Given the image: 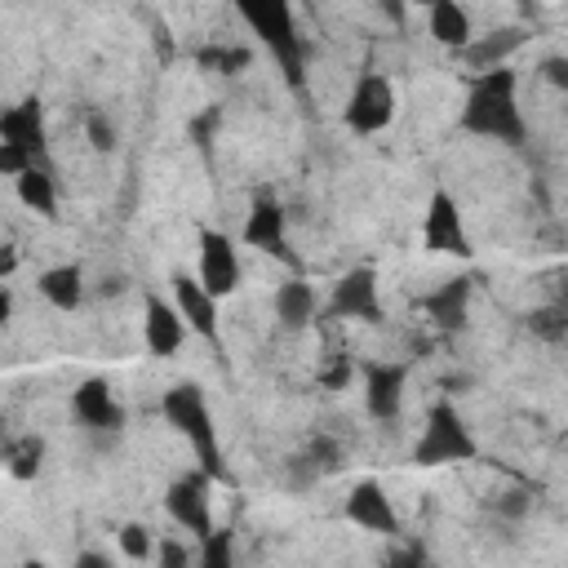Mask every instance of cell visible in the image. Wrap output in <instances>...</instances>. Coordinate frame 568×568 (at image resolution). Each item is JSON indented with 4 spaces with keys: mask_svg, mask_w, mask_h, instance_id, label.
Segmentation results:
<instances>
[{
    "mask_svg": "<svg viewBox=\"0 0 568 568\" xmlns=\"http://www.w3.org/2000/svg\"><path fill=\"white\" fill-rule=\"evenodd\" d=\"M195 568H235V532H231V528H213V532L200 541Z\"/></svg>",
    "mask_w": 568,
    "mask_h": 568,
    "instance_id": "cb8c5ba5",
    "label": "cell"
},
{
    "mask_svg": "<svg viewBox=\"0 0 568 568\" xmlns=\"http://www.w3.org/2000/svg\"><path fill=\"white\" fill-rule=\"evenodd\" d=\"M479 457V444L475 435L466 430L462 413L453 404H435L426 413V426L417 435V448H413V462L417 466H453V462H475Z\"/></svg>",
    "mask_w": 568,
    "mask_h": 568,
    "instance_id": "5b68a950",
    "label": "cell"
},
{
    "mask_svg": "<svg viewBox=\"0 0 568 568\" xmlns=\"http://www.w3.org/2000/svg\"><path fill=\"white\" fill-rule=\"evenodd\" d=\"M541 71H546V80H550V84L568 89V58H546V62H541Z\"/></svg>",
    "mask_w": 568,
    "mask_h": 568,
    "instance_id": "d6a6232c",
    "label": "cell"
},
{
    "mask_svg": "<svg viewBox=\"0 0 568 568\" xmlns=\"http://www.w3.org/2000/svg\"><path fill=\"white\" fill-rule=\"evenodd\" d=\"M528 328H532L537 337H546V342H568L564 315H559L555 306H541V311H532V315H528Z\"/></svg>",
    "mask_w": 568,
    "mask_h": 568,
    "instance_id": "f546056e",
    "label": "cell"
},
{
    "mask_svg": "<svg viewBox=\"0 0 568 568\" xmlns=\"http://www.w3.org/2000/svg\"><path fill=\"white\" fill-rule=\"evenodd\" d=\"M306 462H311V470L324 479V475H333V470H342V444L333 439V435H315L311 444H306V453H302Z\"/></svg>",
    "mask_w": 568,
    "mask_h": 568,
    "instance_id": "484cf974",
    "label": "cell"
},
{
    "mask_svg": "<svg viewBox=\"0 0 568 568\" xmlns=\"http://www.w3.org/2000/svg\"><path fill=\"white\" fill-rule=\"evenodd\" d=\"M275 320L284 324V328H306L311 320H315V288L306 284V280H284L280 288H275Z\"/></svg>",
    "mask_w": 568,
    "mask_h": 568,
    "instance_id": "ffe728a7",
    "label": "cell"
},
{
    "mask_svg": "<svg viewBox=\"0 0 568 568\" xmlns=\"http://www.w3.org/2000/svg\"><path fill=\"white\" fill-rule=\"evenodd\" d=\"M200 62H204V67H213V71H222V75H235V71H244V67H248V49H244V44H231V49L213 44V49H204V53H200Z\"/></svg>",
    "mask_w": 568,
    "mask_h": 568,
    "instance_id": "83f0119b",
    "label": "cell"
},
{
    "mask_svg": "<svg viewBox=\"0 0 568 568\" xmlns=\"http://www.w3.org/2000/svg\"><path fill=\"white\" fill-rule=\"evenodd\" d=\"M377 568H426V550L417 541H390V550L377 559Z\"/></svg>",
    "mask_w": 568,
    "mask_h": 568,
    "instance_id": "f1b7e54d",
    "label": "cell"
},
{
    "mask_svg": "<svg viewBox=\"0 0 568 568\" xmlns=\"http://www.w3.org/2000/svg\"><path fill=\"white\" fill-rule=\"evenodd\" d=\"M164 510L178 528L195 532L200 541L213 532V510H209V475H178L169 488H164Z\"/></svg>",
    "mask_w": 568,
    "mask_h": 568,
    "instance_id": "9c48e42d",
    "label": "cell"
},
{
    "mask_svg": "<svg viewBox=\"0 0 568 568\" xmlns=\"http://www.w3.org/2000/svg\"><path fill=\"white\" fill-rule=\"evenodd\" d=\"M186 333L191 328H186V320L178 315L173 302L146 297V306H142V342H146L151 355H178L182 342H186Z\"/></svg>",
    "mask_w": 568,
    "mask_h": 568,
    "instance_id": "4fadbf2b",
    "label": "cell"
},
{
    "mask_svg": "<svg viewBox=\"0 0 568 568\" xmlns=\"http://www.w3.org/2000/svg\"><path fill=\"white\" fill-rule=\"evenodd\" d=\"M36 288H40V297H44L53 311H75V306L84 302V271H80L75 262L49 266V271H40Z\"/></svg>",
    "mask_w": 568,
    "mask_h": 568,
    "instance_id": "d6986e66",
    "label": "cell"
},
{
    "mask_svg": "<svg viewBox=\"0 0 568 568\" xmlns=\"http://www.w3.org/2000/svg\"><path fill=\"white\" fill-rule=\"evenodd\" d=\"M13 186H18V200L31 213H40V217H53L58 213V186H53V173L49 169H27L22 178H13Z\"/></svg>",
    "mask_w": 568,
    "mask_h": 568,
    "instance_id": "7402d4cb",
    "label": "cell"
},
{
    "mask_svg": "<svg viewBox=\"0 0 568 568\" xmlns=\"http://www.w3.org/2000/svg\"><path fill=\"white\" fill-rule=\"evenodd\" d=\"M115 537H120V550H124V559H133V564H142V559H151V555L160 550L155 532H151L146 524H138V519H133V524H124Z\"/></svg>",
    "mask_w": 568,
    "mask_h": 568,
    "instance_id": "d4e9b609",
    "label": "cell"
},
{
    "mask_svg": "<svg viewBox=\"0 0 568 568\" xmlns=\"http://www.w3.org/2000/svg\"><path fill=\"white\" fill-rule=\"evenodd\" d=\"M155 559H160V568H195V555L178 537H164L160 550H155Z\"/></svg>",
    "mask_w": 568,
    "mask_h": 568,
    "instance_id": "1f68e13d",
    "label": "cell"
},
{
    "mask_svg": "<svg viewBox=\"0 0 568 568\" xmlns=\"http://www.w3.org/2000/svg\"><path fill=\"white\" fill-rule=\"evenodd\" d=\"M524 493H506V501H501V515H524Z\"/></svg>",
    "mask_w": 568,
    "mask_h": 568,
    "instance_id": "e575fe53",
    "label": "cell"
},
{
    "mask_svg": "<svg viewBox=\"0 0 568 568\" xmlns=\"http://www.w3.org/2000/svg\"><path fill=\"white\" fill-rule=\"evenodd\" d=\"M22 568H49V564H40V559H27V564H22Z\"/></svg>",
    "mask_w": 568,
    "mask_h": 568,
    "instance_id": "8d00e7d4",
    "label": "cell"
},
{
    "mask_svg": "<svg viewBox=\"0 0 568 568\" xmlns=\"http://www.w3.org/2000/svg\"><path fill=\"white\" fill-rule=\"evenodd\" d=\"M173 306H178V315L186 320L191 333L217 342V297H213L200 280H191V275H173Z\"/></svg>",
    "mask_w": 568,
    "mask_h": 568,
    "instance_id": "9a60e30c",
    "label": "cell"
},
{
    "mask_svg": "<svg viewBox=\"0 0 568 568\" xmlns=\"http://www.w3.org/2000/svg\"><path fill=\"white\" fill-rule=\"evenodd\" d=\"M519 44H524V31L519 27H501V31H488L479 40H470L466 62L479 67V71H497V67H506V53L519 49Z\"/></svg>",
    "mask_w": 568,
    "mask_h": 568,
    "instance_id": "44dd1931",
    "label": "cell"
},
{
    "mask_svg": "<svg viewBox=\"0 0 568 568\" xmlns=\"http://www.w3.org/2000/svg\"><path fill=\"white\" fill-rule=\"evenodd\" d=\"M426 27H430V40H439L444 49H457V53H466L470 40H475V22H470V13H466L462 4H453V0L430 4Z\"/></svg>",
    "mask_w": 568,
    "mask_h": 568,
    "instance_id": "ac0fdd59",
    "label": "cell"
},
{
    "mask_svg": "<svg viewBox=\"0 0 568 568\" xmlns=\"http://www.w3.org/2000/svg\"><path fill=\"white\" fill-rule=\"evenodd\" d=\"M71 568H115V564H111L102 550H80V555L71 559Z\"/></svg>",
    "mask_w": 568,
    "mask_h": 568,
    "instance_id": "836d02e7",
    "label": "cell"
},
{
    "mask_svg": "<svg viewBox=\"0 0 568 568\" xmlns=\"http://www.w3.org/2000/svg\"><path fill=\"white\" fill-rule=\"evenodd\" d=\"M342 120L346 129L355 133H382L390 120H395V84L377 71H364L351 93H346V106H342Z\"/></svg>",
    "mask_w": 568,
    "mask_h": 568,
    "instance_id": "8992f818",
    "label": "cell"
},
{
    "mask_svg": "<svg viewBox=\"0 0 568 568\" xmlns=\"http://www.w3.org/2000/svg\"><path fill=\"white\" fill-rule=\"evenodd\" d=\"M4 457H9V475L13 479H36L40 462H44V439L40 435H18V439H9Z\"/></svg>",
    "mask_w": 568,
    "mask_h": 568,
    "instance_id": "603a6c76",
    "label": "cell"
},
{
    "mask_svg": "<svg viewBox=\"0 0 568 568\" xmlns=\"http://www.w3.org/2000/svg\"><path fill=\"white\" fill-rule=\"evenodd\" d=\"M240 13L257 31V40L275 53V62L284 67V75L302 89L306 84V40H302V31L293 22V9L288 4H244Z\"/></svg>",
    "mask_w": 568,
    "mask_h": 568,
    "instance_id": "3957f363",
    "label": "cell"
},
{
    "mask_svg": "<svg viewBox=\"0 0 568 568\" xmlns=\"http://www.w3.org/2000/svg\"><path fill=\"white\" fill-rule=\"evenodd\" d=\"M342 515L364 528V532H377V537H395L399 532V515H395V501L386 497V488L377 479H359L346 501H342Z\"/></svg>",
    "mask_w": 568,
    "mask_h": 568,
    "instance_id": "30bf717a",
    "label": "cell"
},
{
    "mask_svg": "<svg viewBox=\"0 0 568 568\" xmlns=\"http://www.w3.org/2000/svg\"><path fill=\"white\" fill-rule=\"evenodd\" d=\"M0 169L9 178H22L27 169H49L44 164V115L40 102L9 106L0 120Z\"/></svg>",
    "mask_w": 568,
    "mask_h": 568,
    "instance_id": "277c9868",
    "label": "cell"
},
{
    "mask_svg": "<svg viewBox=\"0 0 568 568\" xmlns=\"http://www.w3.org/2000/svg\"><path fill=\"white\" fill-rule=\"evenodd\" d=\"M328 315L333 320H351V324H377L382 320L377 275L368 266H351L346 275H337L333 293H328Z\"/></svg>",
    "mask_w": 568,
    "mask_h": 568,
    "instance_id": "52a82bcc",
    "label": "cell"
},
{
    "mask_svg": "<svg viewBox=\"0 0 568 568\" xmlns=\"http://www.w3.org/2000/svg\"><path fill=\"white\" fill-rule=\"evenodd\" d=\"M422 311H426V320H430L435 328L457 333V328L466 324V315H470V280H466V275H448L435 293H426Z\"/></svg>",
    "mask_w": 568,
    "mask_h": 568,
    "instance_id": "e0dca14e",
    "label": "cell"
},
{
    "mask_svg": "<svg viewBox=\"0 0 568 568\" xmlns=\"http://www.w3.org/2000/svg\"><path fill=\"white\" fill-rule=\"evenodd\" d=\"M555 311L564 315V328H568V284H564V293H559V302H555Z\"/></svg>",
    "mask_w": 568,
    "mask_h": 568,
    "instance_id": "d590c367",
    "label": "cell"
},
{
    "mask_svg": "<svg viewBox=\"0 0 568 568\" xmlns=\"http://www.w3.org/2000/svg\"><path fill=\"white\" fill-rule=\"evenodd\" d=\"M515 71L497 67V71H475L466 102H462V129L475 138H493V142H524V111L515 98Z\"/></svg>",
    "mask_w": 568,
    "mask_h": 568,
    "instance_id": "6da1fadb",
    "label": "cell"
},
{
    "mask_svg": "<svg viewBox=\"0 0 568 568\" xmlns=\"http://www.w3.org/2000/svg\"><path fill=\"white\" fill-rule=\"evenodd\" d=\"M351 377H355V364H351V355H346L342 346H333V351H324V355H320V386L342 390Z\"/></svg>",
    "mask_w": 568,
    "mask_h": 568,
    "instance_id": "4316f807",
    "label": "cell"
},
{
    "mask_svg": "<svg viewBox=\"0 0 568 568\" xmlns=\"http://www.w3.org/2000/svg\"><path fill=\"white\" fill-rule=\"evenodd\" d=\"M404 386H408V368L404 364H368L364 368V408L377 422H395L404 408Z\"/></svg>",
    "mask_w": 568,
    "mask_h": 568,
    "instance_id": "7c38bea8",
    "label": "cell"
},
{
    "mask_svg": "<svg viewBox=\"0 0 568 568\" xmlns=\"http://www.w3.org/2000/svg\"><path fill=\"white\" fill-rule=\"evenodd\" d=\"M84 133H89V146H93V151H115V124H111L102 111H93V115L84 120Z\"/></svg>",
    "mask_w": 568,
    "mask_h": 568,
    "instance_id": "4dcf8cb0",
    "label": "cell"
},
{
    "mask_svg": "<svg viewBox=\"0 0 568 568\" xmlns=\"http://www.w3.org/2000/svg\"><path fill=\"white\" fill-rule=\"evenodd\" d=\"M244 244L262 248L271 257H288V240H284V209L271 195H257L248 217H244Z\"/></svg>",
    "mask_w": 568,
    "mask_h": 568,
    "instance_id": "2e32d148",
    "label": "cell"
},
{
    "mask_svg": "<svg viewBox=\"0 0 568 568\" xmlns=\"http://www.w3.org/2000/svg\"><path fill=\"white\" fill-rule=\"evenodd\" d=\"M422 244L430 253H470V240H466V226H462V213L453 204L448 191H435L430 204H426V217H422Z\"/></svg>",
    "mask_w": 568,
    "mask_h": 568,
    "instance_id": "8fae6325",
    "label": "cell"
},
{
    "mask_svg": "<svg viewBox=\"0 0 568 568\" xmlns=\"http://www.w3.org/2000/svg\"><path fill=\"white\" fill-rule=\"evenodd\" d=\"M195 280L222 302L226 293L240 288V253L231 235L222 231H200V253H195Z\"/></svg>",
    "mask_w": 568,
    "mask_h": 568,
    "instance_id": "ba28073f",
    "label": "cell"
},
{
    "mask_svg": "<svg viewBox=\"0 0 568 568\" xmlns=\"http://www.w3.org/2000/svg\"><path fill=\"white\" fill-rule=\"evenodd\" d=\"M160 413L164 422L195 448V462L204 475L213 479H226V462H222V444H217V430H213V413H209V399L195 382H178L164 390L160 399Z\"/></svg>",
    "mask_w": 568,
    "mask_h": 568,
    "instance_id": "7a4b0ae2",
    "label": "cell"
},
{
    "mask_svg": "<svg viewBox=\"0 0 568 568\" xmlns=\"http://www.w3.org/2000/svg\"><path fill=\"white\" fill-rule=\"evenodd\" d=\"M71 413L89 426V430H120L124 426V408L115 399V390L102 377H89L71 390Z\"/></svg>",
    "mask_w": 568,
    "mask_h": 568,
    "instance_id": "5bb4252c",
    "label": "cell"
}]
</instances>
